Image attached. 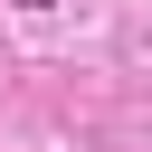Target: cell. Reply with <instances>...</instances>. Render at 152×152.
<instances>
[{
	"instance_id": "1",
	"label": "cell",
	"mask_w": 152,
	"mask_h": 152,
	"mask_svg": "<svg viewBox=\"0 0 152 152\" xmlns=\"http://www.w3.org/2000/svg\"><path fill=\"white\" fill-rule=\"evenodd\" d=\"M19 10H48V0H19Z\"/></svg>"
}]
</instances>
